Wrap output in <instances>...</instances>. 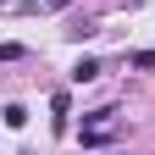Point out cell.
Returning <instances> with one entry per match:
<instances>
[{
    "instance_id": "7a4b0ae2",
    "label": "cell",
    "mask_w": 155,
    "mask_h": 155,
    "mask_svg": "<svg viewBox=\"0 0 155 155\" xmlns=\"http://www.w3.org/2000/svg\"><path fill=\"white\" fill-rule=\"evenodd\" d=\"M50 111H55V133H67V111H72V94H67V89H55V94H50Z\"/></svg>"
},
{
    "instance_id": "6da1fadb",
    "label": "cell",
    "mask_w": 155,
    "mask_h": 155,
    "mask_svg": "<svg viewBox=\"0 0 155 155\" xmlns=\"http://www.w3.org/2000/svg\"><path fill=\"white\" fill-rule=\"evenodd\" d=\"M122 139V116H116V105H100V111H89L83 116V127H78V144L83 150H105Z\"/></svg>"
},
{
    "instance_id": "52a82bcc",
    "label": "cell",
    "mask_w": 155,
    "mask_h": 155,
    "mask_svg": "<svg viewBox=\"0 0 155 155\" xmlns=\"http://www.w3.org/2000/svg\"><path fill=\"white\" fill-rule=\"evenodd\" d=\"M61 6H72V0H39V11H61Z\"/></svg>"
},
{
    "instance_id": "ba28073f",
    "label": "cell",
    "mask_w": 155,
    "mask_h": 155,
    "mask_svg": "<svg viewBox=\"0 0 155 155\" xmlns=\"http://www.w3.org/2000/svg\"><path fill=\"white\" fill-rule=\"evenodd\" d=\"M0 6H6V0H0Z\"/></svg>"
},
{
    "instance_id": "3957f363",
    "label": "cell",
    "mask_w": 155,
    "mask_h": 155,
    "mask_svg": "<svg viewBox=\"0 0 155 155\" xmlns=\"http://www.w3.org/2000/svg\"><path fill=\"white\" fill-rule=\"evenodd\" d=\"M89 78H100V61H94V55H83V61L72 67V83H89Z\"/></svg>"
},
{
    "instance_id": "277c9868",
    "label": "cell",
    "mask_w": 155,
    "mask_h": 155,
    "mask_svg": "<svg viewBox=\"0 0 155 155\" xmlns=\"http://www.w3.org/2000/svg\"><path fill=\"white\" fill-rule=\"evenodd\" d=\"M0 122H6V127H22V122H28V111H22V105H6V111H0Z\"/></svg>"
},
{
    "instance_id": "5b68a950",
    "label": "cell",
    "mask_w": 155,
    "mask_h": 155,
    "mask_svg": "<svg viewBox=\"0 0 155 155\" xmlns=\"http://www.w3.org/2000/svg\"><path fill=\"white\" fill-rule=\"evenodd\" d=\"M127 61H133V67H139V72H155V50H133V55H127Z\"/></svg>"
},
{
    "instance_id": "8992f818",
    "label": "cell",
    "mask_w": 155,
    "mask_h": 155,
    "mask_svg": "<svg viewBox=\"0 0 155 155\" xmlns=\"http://www.w3.org/2000/svg\"><path fill=\"white\" fill-rule=\"evenodd\" d=\"M22 55H28L22 45H0V61H22Z\"/></svg>"
}]
</instances>
